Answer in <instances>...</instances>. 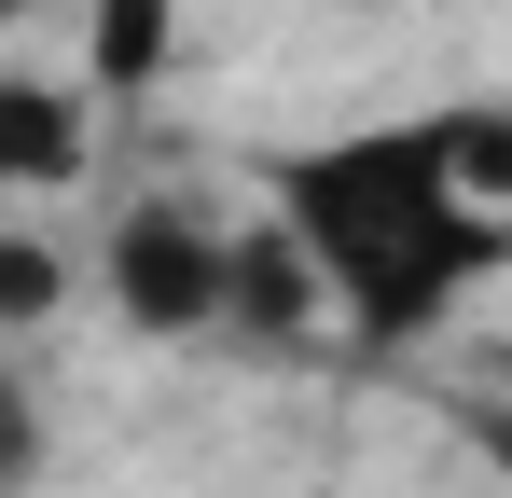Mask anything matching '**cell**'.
<instances>
[{
  "instance_id": "cell-1",
  "label": "cell",
  "mask_w": 512,
  "mask_h": 498,
  "mask_svg": "<svg viewBox=\"0 0 512 498\" xmlns=\"http://www.w3.org/2000/svg\"><path fill=\"white\" fill-rule=\"evenodd\" d=\"M277 236L319 263V305L360 346H416L512 249V222H485L457 194V139H443V111H416V125H360V139L291 153L277 166Z\"/></svg>"
},
{
  "instance_id": "cell-2",
  "label": "cell",
  "mask_w": 512,
  "mask_h": 498,
  "mask_svg": "<svg viewBox=\"0 0 512 498\" xmlns=\"http://www.w3.org/2000/svg\"><path fill=\"white\" fill-rule=\"evenodd\" d=\"M222 222H194L180 194H139L111 236H97V291H111V319L139 332V346H194V332H222Z\"/></svg>"
},
{
  "instance_id": "cell-3",
  "label": "cell",
  "mask_w": 512,
  "mask_h": 498,
  "mask_svg": "<svg viewBox=\"0 0 512 498\" xmlns=\"http://www.w3.org/2000/svg\"><path fill=\"white\" fill-rule=\"evenodd\" d=\"M319 319H333V305H319V263L277 236V222H250V236L222 249V332H250V346H305Z\"/></svg>"
},
{
  "instance_id": "cell-4",
  "label": "cell",
  "mask_w": 512,
  "mask_h": 498,
  "mask_svg": "<svg viewBox=\"0 0 512 498\" xmlns=\"http://www.w3.org/2000/svg\"><path fill=\"white\" fill-rule=\"evenodd\" d=\"M84 180V83L0 70V194H56Z\"/></svg>"
},
{
  "instance_id": "cell-5",
  "label": "cell",
  "mask_w": 512,
  "mask_h": 498,
  "mask_svg": "<svg viewBox=\"0 0 512 498\" xmlns=\"http://www.w3.org/2000/svg\"><path fill=\"white\" fill-rule=\"evenodd\" d=\"M180 42V0H84V97H153Z\"/></svg>"
},
{
  "instance_id": "cell-6",
  "label": "cell",
  "mask_w": 512,
  "mask_h": 498,
  "mask_svg": "<svg viewBox=\"0 0 512 498\" xmlns=\"http://www.w3.org/2000/svg\"><path fill=\"white\" fill-rule=\"evenodd\" d=\"M56 305H70V263L42 236H0V319L28 332V319H56Z\"/></svg>"
},
{
  "instance_id": "cell-7",
  "label": "cell",
  "mask_w": 512,
  "mask_h": 498,
  "mask_svg": "<svg viewBox=\"0 0 512 498\" xmlns=\"http://www.w3.org/2000/svg\"><path fill=\"white\" fill-rule=\"evenodd\" d=\"M42 485V402H28V374L0 360V498H28Z\"/></svg>"
},
{
  "instance_id": "cell-8",
  "label": "cell",
  "mask_w": 512,
  "mask_h": 498,
  "mask_svg": "<svg viewBox=\"0 0 512 498\" xmlns=\"http://www.w3.org/2000/svg\"><path fill=\"white\" fill-rule=\"evenodd\" d=\"M443 415H457V443L512 485V388H443Z\"/></svg>"
},
{
  "instance_id": "cell-9",
  "label": "cell",
  "mask_w": 512,
  "mask_h": 498,
  "mask_svg": "<svg viewBox=\"0 0 512 498\" xmlns=\"http://www.w3.org/2000/svg\"><path fill=\"white\" fill-rule=\"evenodd\" d=\"M28 14H42V0H0V28H28Z\"/></svg>"
}]
</instances>
